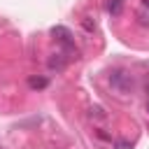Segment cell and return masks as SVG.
Masks as SVG:
<instances>
[{"label": "cell", "instance_id": "6da1fadb", "mask_svg": "<svg viewBox=\"0 0 149 149\" xmlns=\"http://www.w3.org/2000/svg\"><path fill=\"white\" fill-rule=\"evenodd\" d=\"M109 84H112V88H116L119 93H128V91L133 88V77H130L126 70L116 68V70L109 72Z\"/></svg>", "mask_w": 149, "mask_h": 149}, {"label": "cell", "instance_id": "7a4b0ae2", "mask_svg": "<svg viewBox=\"0 0 149 149\" xmlns=\"http://www.w3.org/2000/svg\"><path fill=\"white\" fill-rule=\"evenodd\" d=\"M51 35H54V37H56V40H58V42H61L68 51H72V49H74L72 35H70V30H68L65 26H54V28H51ZM74 51H77V49H74Z\"/></svg>", "mask_w": 149, "mask_h": 149}, {"label": "cell", "instance_id": "3957f363", "mask_svg": "<svg viewBox=\"0 0 149 149\" xmlns=\"http://www.w3.org/2000/svg\"><path fill=\"white\" fill-rule=\"evenodd\" d=\"M28 86L30 88H47L49 86V79L47 77H28Z\"/></svg>", "mask_w": 149, "mask_h": 149}, {"label": "cell", "instance_id": "277c9868", "mask_svg": "<svg viewBox=\"0 0 149 149\" xmlns=\"http://www.w3.org/2000/svg\"><path fill=\"white\" fill-rule=\"evenodd\" d=\"M49 68H51V70H63V68H65L63 54H54V56L49 58Z\"/></svg>", "mask_w": 149, "mask_h": 149}, {"label": "cell", "instance_id": "5b68a950", "mask_svg": "<svg viewBox=\"0 0 149 149\" xmlns=\"http://www.w3.org/2000/svg\"><path fill=\"white\" fill-rule=\"evenodd\" d=\"M121 7H123V0H107V12L109 14H121Z\"/></svg>", "mask_w": 149, "mask_h": 149}, {"label": "cell", "instance_id": "8992f818", "mask_svg": "<svg viewBox=\"0 0 149 149\" xmlns=\"http://www.w3.org/2000/svg\"><path fill=\"white\" fill-rule=\"evenodd\" d=\"M88 114H91V119H93V116H95V119H105V109H102L100 105L91 107V109H88Z\"/></svg>", "mask_w": 149, "mask_h": 149}, {"label": "cell", "instance_id": "52a82bcc", "mask_svg": "<svg viewBox=\"0 0 149 149\" xmlns=\"http://www.w3.org/2000/svg\"><path fill=\"white\" fill-rule=\"evenodd\" d=\"M81 26H84V30H88V33H93V30H95V23H93L88 16H84V19H81Z\"/></svg>", "mask_w": 149, "mask_h": 149}, {"label": "cell", "instance_id": "ba28073f", "mask_svg": "<svg viewBox=\"0 0 149 149\" xmlns=\"http://www.w3.org/2000/svg\"><path fill=\"white\" fill-rule=\"evenodd\" d=\"M114 147H116V149H130V142H126V140H119Z\"/></svg>", "mask_w": 149, "mask_h": 149}, {"label": "cell", "instance_id": "9c48e42d", "mask_svg": "<svg viewBox=\"0 0 149 149\" xmlns=\"http://www.w3.org/2000/svg\"><path fill=\"white\" fill-rule=\"evenodd\" d=\"M98 137H100V140H109V135H107V133H102V130H98Z\"/></svg>", "mask_w": 149, "mask_h": 149}, {"label": "cell", "instance_id": "30bf717a", "mask_svg": "<svg viewBox=\"0 0 149 149\" xmlns=\"http://www.w3.org/2000/svg\"><path fill=\"white\" fill-rule=\"evenodd\" d=\"M147 109H149V86H147Z\"/></svg>", "mask_w": 149, "mask_h": 149}, {"label": "cell", "instance_id": "8fae6325", "mask_svg": "<svg viewBox=\"0 0 149 149\" xmlns=\"http://www.w3.org/2000/svg\"><path fill=\"white\" fill-rule=\"evenodd\" d=\"M144 5H147V7H149V0H144Z\"/></svg>", "mask_w": 149, "mask_h": 149}]
</instances>
